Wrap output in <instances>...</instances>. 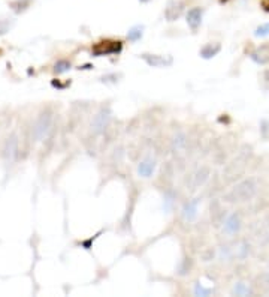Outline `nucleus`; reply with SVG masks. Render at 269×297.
<instances>
[{
  "label": "nucleus",
  "mask_w": 269,
  "mask_h": 297,
  "mask_svg": "<svg viewBox=\"0 0 269 297\" xmlns=\"http://www.w3.org/2000/svg\"><path fill=\"white\" fill-rule=\"evenodd\" d=\"M123 50V44L121 41H114V39H103L99 41L93 45L91 53L96 57H102V56H111V54H120Z\"/></svg>",
  "instance_id": "f257e3e1"
},
{
  "label": "nucleus",
  "mask_w": 269,
  "mask_h": 297,
  "mask_svg": "<svg viewBox=\"0 0 269 297\" xmlns=\"http://www.w3.org/2000/svg\"><path fill=\"white\" fill-rule=\"evenodd\" d=\"M141 59L151 68H169L174 63L172 56H161V54L144 53V54H141Z\"/></svg>",
  "instance_id": "f03ea898"
},
{
  "label": "nucleus",
  "mask_w": 269,
  "mask_h": 297,
  "mask_svg": "<svg viewBox=\"0 0 269 297\" xmlns=\"http://www.w3.org/2000/svg\"><path fill=\"white\" fill-rule=\"evenodd\" d=\"M254 192H256V186L253 185V180H247L235 188V191L232 192L233 195L232 201H245L250 197H253Z\"/></svg>",
  "instance_id": "7ed1b4c3"
},
{
  "label": "nucleus",
  "mask_w": 269,
  "mask_h": 297,
  "mask_svg": "<svg viewBox=\"0 0 269 297\" xmlns=\"http://www.w3.org/2000/svg\"><path fill=\"white\" fill-rule=\"evenodd\" d=\"M51 123H52V116L49 113L40 114V117L36 120V125L33 128V134H35L36 140H42L48 134V131L51 128Z\"/></svg>",
  "instance_id": "20e7f679"
},
{
  "label": "nucleus",
  "mask_w": 269,
  "mask_h": 297,
  "mask_svg": "<svg viewBox=\"0 0 269 297\" xmlns=\"http://www.w3.org/2000/svg\"><path fill=\"white\" fill-rule=\"evenodd\" d=\"M184 12V2L183 0H169L165 8V18L168 21H177Z\"/></svg>",
  "instance_id": "39448f33"
},
{
  "label": "nucleus",
  "mask_w": 269,
  "mask_h": 297,
  "mask_svg": "<svg viewBox=\"0 0 269 297\" xmlns=\"http://www.w3.org/2000/svg\"><path fill=\"white\" fill-rule=\"evenodd\" d=\"M202 17H203V8H200V6H194V8L189 9L186 18H187V24H189V27H190L193 32H196V30L200 27V24H202Z\"/></svg>",
  "instance_id": "423d86ee"
},
{
  "label": "nucleus",
  "mask_w": 269,
  "mask_h": 297,
  "mask_svg": "<svg viewBox=\"0 0 269 297\" xmlns=\"http://www.w3.org/2000/svg\"><path fill=\"white\" fill-rule=\"evenodd\" d=\"M250 59L254 63H257V65H266V63H269V44L260 45L256 50H253L251 54H250Z\"/></svg>",
  "instance_id": "0eeeda50"
},
{
  "label": "nucleus",
  "mask_w": 269,
  "mask_h": 297,
  "mask_svg": "<svg viewBox=\"0 0 269 297\" xmlns=\"http://www.w3.org/2000/svg\"><path fill=\"white\" fill-rule=\"evenodd\" d=\"M220 50H222V45L219 42H209V44L202 47L200 57L202 59H212L220 53Z\"/></svg>",
  "instance_id": "6e6552de"
},
{
  "label": "nucleus",
  "mask_w": 269,
  "mask_h": 297,
  "mask_svg": "<svg viewBox=\"0 0 269 297\" xmlns=\"http://www.w3.org/2000/svg\"><path fill=\"white\" fill-rule=\"evenodd\" d=\"M108 120H110V113L105 111V110H102V111L96 116V119H94V122H93L94 131H96V132H100V131L106 126Z\"/></svg>",
  "instance_id": "1a4fd4ad"
},
{
  "label": "nucleus",
  "mask_w": 269,
  "mask_h": 297,
  "mask_svg": "<svg viewBox=\"0 0 269 297\" xmlns=\"http://www.w3.org/2000/svg\"><path fill=\"white\" fill-rule=\"evenodd\" d=\"M154 167H155L154 161L147 159V161H144V162L139 164V167H138V174L142 176V177H150V176L153 174V171H154Z\"/></svg>",
  "instance_id": "9d476101"
},
{
  "label": "nucleus",
  "mask_w": 269,
  "mask_h": 297,
  "mask_svg": "<svg viewBox=\"0 0 269 297\" xmlns=\"http://www.w3.org/2000/svg\"><path fill=\"white\" fill-rule=\"evenodd\" d=\"M144 35V26H133L129 32H127V39L130 42H136L142 38Z\"/></svg>",
  "instance_id": "9b49d317"
},
{
  "label": "nucleus",
  "mask_w": 269,
  "mask_h": 297,
  "mask_svg": "<svg viewBox=\"0 0 269 297\" xmlns=\"http://www.w3.org/2000/svg\"><path fill=\"white\" fill-rule=\"evenodd\" d=\"M196 213H197V200L189 203V204L184 207V216H186V219H189V221L194 219Z\"/></svg>",
  "instance_id": "f8f14e48"
},
{
  "label": "nucleus",
  "mask_w": 269,
  "mask_h": 297,
  "mask_svg": "<svg viewBox=\"0 0 269 297\" xmlns=\"http://www.w3.org/2000/svg\"><path fill=\"white\" fill-rule=\"evenodd\" d=\"M254 36H256V38H268V36H269V23L260 24V26L254 30Z\"/></svg>",
  "instance_id": "ddd939ff"
},
{
  "label": "nucleus",
  "mask_w": 269,
  "mask_h": 297,
  "mask_svg": "<svg viewBox=\"0 0 269 297\" xmlns=\"http://www.w3.org/2000/svg\"><path fill=\"white\" fill-rule=\"evenodd\" d=\"M238 224H239L238 218H236V216H232V218H229V221L226 222V225H225V227H226V230H228L229 233H235V231L239 228V225H238Z\"/></svg>",
  "instance_id": "4468645a"
},
{
  "label": "nucleus",
  "mask_w": 269,
  "mask_h": 297,
  "mask_svg": "<svg viewBox=\"0 0 269 297\" xmlns=\"http://www.w3.org/2000/svg\"><path fill=\"white\" fill-rule=\"evenodd\" d=\"M69 68H71V63H69V62L60 60V62H57V65H56V68H54V71H56L57 74H62V72H66Z\"/></svg>",
  "instance_id": "2eb2a0df"
},
{
  "label": "nucleus",
  "mask_w": 269,
  "mask_h": 297,
  "mask_svg": "<svg viewBox=\"0 0 269 297\" xmlns=\"http://www.w3.org/2000/svg\"><path fill=\"white\" fill-rule=\"evenodd\" d=\"M211 291L209 290H205V288H202V287H196V294H203V296H206V294H209Z\"/></svg>",
  "instance_id": "dca6fc26"
},
{
  "label": "nucleus",
  "mask_w": 269,
  "mask_h": 297,
  "mask_svg": "<svg viewBox=\"0 0 269 297\" xmlns=\"http://www.w3.org/2000/svg\"><path fill=\"white\" fill-rule=\"evenodd\" d=\"M260 5L266 12H269V0H260Z\"/></svg>",
  "instance_id": "f3484780"
},
{
  "label": "nucleus",
  "mask_w": 269,
  "mask_h": 297,
  "mask_svg": "<svg viewBox=\"0 0 269 297\" xmlns=\"http://www.w3.org/2000/svg\"><path fill=\"white\" fill-rule=\"evenodd\" d=\"M265 80H266V81L269 83V69H268V71L265 72Z\"/></svg>",
  "instance_id": "a211bd4d"
},
{
  "label": "nucleus",
  "mask_w": 269,
  "mask_h": 297,
  "mask_svg": "<svg viewBox=\"0 0 269 297\" xmlns=\"http://www.w3.org/2000/svg\"><path fill=\"white\" fill-rule=\"evenodd\" d=\"M141 2H144V3H145V2H148V0H141Z\"/></svg>",
  "instance_id": "6ab92c4d"
},
{
  "label": "nucleus",
  "mask_w": 269,
  "mask_h": 297,
  "mask_svg": "<svg viewBox=\"0 0 269 297\" xmlns=\"http://www.w3.org/2000/svg\"><path fill=\"white\" fill-rule=\"evenodd\" d=\"M220 2H226V0H220Z\"/></svg>",
  "instance_id": "aec40b11"
}]
</instances>
